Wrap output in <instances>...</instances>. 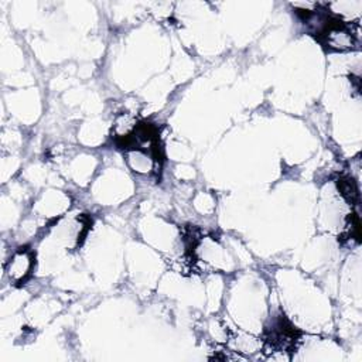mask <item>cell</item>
<instances>
[{
  "label": "cell",
  "mask_w": 362,
  "mask_h": 362,
  "mask_svg": "<svg viewBox=\"0 0 362 362\" xmlns=\"http://www.w3.org/2000/svg\"><path fill=\"white\" fill-rule=\"evenodd\" d=\"M300 337L301 333L281 313L272 320V324L266 327L265 344L272 352H292L296 349Z\"/></svg>",
  "instance_id": "6da1fadb"
},
{
  "label": "cell",
  "mask_w": 362,
  "mask_h": 362,
  "mask_svg": "<svg viewBox=\"0 0 362 362\" xmlns=\"http://www.w3.org/2000/svg\"><path fill=\"white\" fill-rule=\"evenodd\" d=\"M34 253L29 248H19L8 265V275L16 285H24L31 276L34 267Z\"/></svg>",
  "instance_id": "7a4b0ae2"
},
{
  "label": "cell",
  "mask_w": 362,
  "mask_h": 362,
  "mask_svg": "<svg viewBox=\"0 0 362 362\" xmlns=\"http://www.w3.org/2000/svg\"><path fill=\"white\" fill-rule=\"evenodd\" d=\"M337 187L347 203L351 205H356L359 203V190L354 178L348 175H340L337 180Z\"/></svg>",
  "instance_id": "3957f363"
},
{
  "label": "cell",
  "mask_w": 362,
  "mask_h": 362,
  "mask_svg": "<svg viewBox=\"0 0 362 362\" xmlns=\"http://www.w3.org/2000/svg\"><path fill=\"white\" fill-rule=\"evenodd\" d=\"M348 239L355 241L356 244L361 242V222H359V217L355 212L348 215L344 234L340 238V241H343V242L348 241Z\"/></svg>",
  "instance_id": "277c9868"
}]
</instances>
